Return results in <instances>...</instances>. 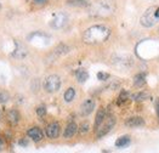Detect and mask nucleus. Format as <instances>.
I'll use <instances>...</instances> for the list:
<instances>
[{"label":"nucleus","instance_id":"1","mask_svg":"<svg viewBox=\"0 0 159 153\" xmlns=\"http://www.w3.org/2000/svg\"><path fill=\"white\" fill-rule=\"evenodd\" d=\"M111 28L105 25H93L83 33V41L88 45H97L105 43L111 37Z\"/></svg>","mask_w":159,"mask_h":153},{"label":"nucleus","instance_id":"2","mask_svg":"<svg viewBox=\"0 0 159 153\" xmlns=\"http://www.w3.org/2000/svg\"><path fill=\"white\" fill-rule=\"evenodd\" d=\"M116 11L113 0H96L90 6V13L95 17H108Z\"/></svg>","mask_w":159,"mask_h":153},{"label":"nucleus","instance_id":"3","mask_svg":"<svg viewBox=\"0 0 159 153\" xmlns=\"http://www.w3.org/2000/svg\"><path fill=\"white\" fill-rule=\"evenodd\" d=\"M159 21V6L148 7L140 18V23L145 28H151Z\"/></svg>","mask_w":159,"mask_h":153},{"label":"nucleus","instance_id":"4","mask_svg":"<svg viewBox=\"0 0 159 153\" xmlns=\"http://www.w3.org/2000/svg\"><path fill=\"white\" fill-rule=\"evenodd\" d=\"M116 117L114 115H109V117H106V119H105V122L100 125V128L96 130V136H97V139H101V137H103L105 135H107L112 129L113 127L116 125Z\"/></svg>","mask_w":159,"mask_h":153},{"label":"nucleus","instance_id":"5","mask_svg":"<svg viewBox=\"0 0 159 153\" xmlns=\"http://www.w3.org/2000/svg\"><path fill=\"white\" fill-rule=\"evenodd\" d=\"M61 88V79L60 76L56 74H51V76H46L45 81H44V89L49 94H53L56 91H58Z\"/></svg>","mask_w":159,"mask_h":153},{"label":"nucleus","instance_id":"6","mask_svg":"<svg viewBox=\"0 0 159 153\" xmlns=\"http://www.w3.org/2000/svg\"><path fill=\"white\" fill-rule=\"evenodd\" d=\"M67 22H68L67 15L63 12H60L57 13V15H55V17H53L52 20H51V22H50V26H51V28H53V29H61V28H63L67 25Z\"/></svg>","mask_w":159,"mask_h":153},{"label":"nucleus","instance_id":"7","mask_svg":"<svg viewBox=\"0 0 159 153\" xmlns=\"http://www.w3.org/2000/svg\"><path fill=\"white\" fill-rule=\"evenodd\" d=\"M27 55H28L27 48L21 43V41L16 40V41H15V50H13V52L11 53V56L15 57L16 60H23V58L27 57Z\"/></svg>","mask_w":159,"mask_h":153},{"label":"nucleus","instance_id":"8","mask_svg":"<svg viewBox=\"0 0 159 153\" xmlns=\"http://www.w3.org/2000/svg\"><path fill=\"white\" fill-rule=\"evenodd\" d=\"M113 63L123 69H128L134 64V60L130 56H116L113 58Z\"/></svg>","mask_w":159,"mask_h":153},{"label":"nucleus","instance_id":"9","mask_svg":"<svg viewBox=\"0 0 159 153\" xmlns=\"http://www.w3.org/2000/svg\"><path fill=\"white\" fill-rule=\"evenodd\" d=\"M95 107H96L95 100L93 99H86L80 106V113H81L83 117H88V115H90L93 112Z\"/></svg>","mask_w":159,"mask_h":153},{"label":"nucleus","instance_id":"10","mask_svg":"<svg viewBox=\"0 0 159 153\" xmlns=\"http://www.w3.org/2000/svg\"><path fill=\"white\" fill-rule=\"evenodd\" d=\"M60 131H61V128H60V124L57 123V122H52V123H50L46 129H45V134H46V136L49 137V139H57L58 136H60Z\"/></svg>","mask_w":159,"mask_h":153},{"label":"nucleus","instance_id":"11","mask_svg":"<svg viewBox=\"0 0 159 153\" xmlns=\"http://www.w3.org/2000/svg\"><path fill=\"white\" fill-rule=\"evenodd\" d=\"M27 135H28L29 139H32L34 142H40V141L44 139V132L38 127H32L30 129H28Z\"/></svg>","mask_w":159,"mask_h":153},{"label":"nucleus","instance_id":"12","mask_svg":"<svg viewBox=\"0 0 159 153\" xmlns=\"http://www.w3.org/2000/svg\"><path fill=\"white\" fill-rule=\"evenodd\" d=\"M78 129H79V128H78V125H77L74 122L68 123L66 129H65V131H63V137H65V139H72V137L77 134Z\"/></svg>","mask_w":159,"mask_h":153},{"label":"nucleus","instance_id":"13","mask_svg":"<svg viewBox=\"0 0 159 153\" xmlns=\"http://www.w3.org/2000/svg\"><path fill=\"white\" fill-rule=\"evenodd\" d=\"M125 125L129 128L143 127V125H145V120H143V118H141V117H130V118L125 122Z\"/></svg>","mask_w":159,"mask_h":153},{"label":"nucleus","instance_id":"14","mask_svg":"<svg viewBox=\"0 0 159 153\" xmlns=\"http://www.w3.org/2000/svg\"><path fill=\"white\" fill-rule=\"evenodd\" d=\"M20 118H21L20 112H18L17 109H15V108L10 109V111L7 112V114H6V119H7V122H9L11 125H16V124H18Z\"/></svg>","mask_w":159,"mask_h":153},{"label":"nucleus","instance_id":"15","mask_svg":"<svg viewBox=\"0 0 159 153\" xmlns=\"http://www.w3.org/2000/svg\"><path fill=\"white\" fill-rule=\"evenodd\" d=\"M107 117V112L105 108H100L98 109V112H97V114H96V119H95V124H93V129H95V131L100 128V125L105 122V119H106Z\"/></svg>","mask_w":159,"mask_h":153},{"label":"nucleus","instance_id":"16","mask_svg":"<svg viewBox=\"0 0 159 153\" xmlns=\"http://www.w3.org/2000/svg\"><path fill=\"white\" fill-rule=\"evenodd\" d=\"M75 78H77V80L79 81L80 84H83L89 79V73H88V71L85 68H79V69L75 71Z\"/></svg>","mask_w":159,"mask_h":153},{"label":"nucleus","instance_id":"17","mask_svg":"<svg viewBox=\"0 0 159 153\" xmlns=\"http://www.w3.org/2000/svg\"><path fill=\"white\" fill-rule=\"evenodd\" d=\"M130 136L129 135H124V136H120L118 140L116 141V147H118V148H123V147H126V146H129L130 145Z\"/></svg>","mask_w":159,"mask_h":153},{"label":"nucleus","instance_id":"18","mask_svg":"<svg viewBox=\"0 0 159 153\" xmlns=\"http://www.w3.org/2000/svg\"><path fill=\"white\" fill-rule=\"evenodd\" d=\"M146 83V74L145 73H139L134 76V85L137 86V88H141Z\"/></svg>","mask_w":159,"mask_h":153},{"label":"nucleus","instance_id":"19","mask_svg":"<svg viewBox=\"0 0 159 153\" xmlns=\"http://www.w3.org/2000/svg\"><path fill=\"white\" fill-rule=\"evenodd\" d=\"M67 52H69V46L66 45V44H60L55 48L53 50V53L56 56H62V55H66Z\"/></svg>","mask_w":159,"mask_h":153},{"label":"nucleus","instance_id":"20","mask_svg":"<svg viewBox=\"0 0 159 153\" xmlns=\"http://www.w3.org/2000/svg\"><path fill=\"white\" fill-rule=\"evenodd\" d=\"M129 92L126 91V90H121V92H120L119 97H118V101H117V104L118 106H123V104H125L128 100H129Z\"/></svg>","mask_w":159,"mask_h":153},{"label":"nucleus","instance_id":"21","mask_svg":"<svg viewBox=\"0 0 159 153\" xmlns=\"http://www.w3.org/2000/svg\"><path fill=\"white\" fill-rule=\"evenodd\" d=\"M75 97V89L74 88H68L65 92V101L72 102Z\"/></svg>","mask_w":159,"mask_h":153},{"label":"nucleus","instance_id":"22","mask_svg":"<svg viewBox=\"0 0 159 153\" xmlns=\"http://www.w3.org/2000/svg\"><path fill=\"white\" fill-rule=\"evenodd\" d=\"M148 96H149V95H148L147 92L141 91V92H136V94L131 95V99H133L134 101H143V100H146Z\"/></svg>","mask_w":159,"mask_h":153},{"label":"nucleus","instance_id":"23","mask_svg":"<svg viewBox=\"0 0 159 153\" xmlns=\"http://www.w3.org/2000/svg\"><path fill=\"white\" fill-rule=\"evenodd\" d=\"M10 100V94L5 90H0V104H4Z\"/></svg>","mask_w":159,"mask_h":153},{"label":"nucleus","instance_id":"24","mask_svg":"<svg viewBox=\"0 0 159 153\" xmlns=\"http://www.w3.org/2000/svg\"><path fill=\"white\" fill-rule=\"evenodd\" d=\"M68 4L73 6H86L89 4V0H69Z\"/></svg>","mask_w":159,"mask_h":153},{"label":"nucleus","instance_id":"25","mask_svg":"<svg viewBox=\"0 0 159 153\" xmlns=\"http://www.w3.org/2000/svg\"><path fill=\"white\" fill-rule=\"evenodd\" d=\"M89 130H90V124H89L88 122H84V123H81V125H80V128H79V132H80V134H86Z\"/></svg>","mask_w":159,"mask_h":153},{"label":"nucleus","instance_id":"26","mask_svg":"<svg viewBox=\"0 0 159 153\" xmlns=\"http://www.w3.org/2000/svg\"><path fill=\"white\" fill-rule=\"evenodd\" d=\"M37 114H38V117H40V118H44L45 115H46V107L45 106H39L38 108H37Z\"/></svg>","mask_w":159,"mask_h":153},{"label":"nucleus","instance_id":"27","mask_svg":"<svg viewBox=\"0 0 159 153\" xmlns=\"http://www.w3.org/2000/svg\"><path fill=\"white\" fill-rule=\"evenodd\" d=\"M108 78H109V74L106 73V72H98V73H97V79H98V80L105 81V80H107Z\"/></svg>","mask_w":159,"mask_h":153},{"label":"nucleus","instance_id":"28","mask_svg":"<svg viewBox=\"0 0 159 153\" xmlns=\"http://www.w3.org/2000/svg\"><path fill=\"white\" fill-rule=\"evenodd\" d=\"M120 86V81H118V80H116V81H113V83H111L109 85H108V88L111 90H116L118 89Z\"/></svg>","mask_w":159,"mask_h":153},{"label":"nucleus","instance_id":"29","mask_svg":"<svg viewBox=\"0 0 159 153\" xmlns=\"http://www.w3.org/2000/svg\"><path fill=\"white\" fill-rule=\"evenodd\" d=\"M49 0H33V2L35 4V5H44V4H46Z\"/></svg>","mask_w":159,"mask_h":153},{"label":"nucleus","instance_id":"30","mask_svg":"<svg viewBox=\"0 0 159 153\" xmlns=\"http://www.w3.org/2000/svg\"><path fill=\"white\" fill-rule=\"evenodd\" d=\"M20 145H21V146H27V145H28V141H27V140H21V141H20Z\"/></svg>","mask_w":159,"mask_h":153},{"label":"nucleus","instance_id":"31","mask_svg":"<svg viewBox=\"0 0 159 153\" xmlns=\"http://www.w3.org/2000/svg\"><path fill=\"white\" fill-rule=\"evenodd\" d=\"M2 147H4V142H2V141L0 140V151L2 150Z\"/></svg>","mask_w":159,"mask_h":153},{"label":"nucleus","instance_id":"32","mask_svg":"<svg viewBox=\"0 0 159 153\" xmlns=\"http://www.w3.org/2000/svg\"><path fill=\"white\" fill-rule=\"evenodd\" d=\"M157 113H158V117H159V101L157 103Z\"/></svg>","mask_w":159,"mask_h":153},{"label":"nucleus","instance_id":"33","mask_svg":"<svg viewBox=\"0 0 159 153\" xmlns=\"http://www.w3.org/2000/svg\"><path fill=\"white\" fill-rule=\"evenodd\" d=\"M2 120V113H1V111H0V122Z\"/></svg>","mask_w":159,"mask_h":153},{"label":"nucleus","instance_id":"34","mask_svg":"<svg viewBox=\"0 0 159 153\" xmlns=\"http://www.w3.org/2000/svg\"><path fill=\"white\" fill-rule=\"evenodd\" d=\"M0 10H1V4H0Z\"/></svg>","mask_w":159,"mask_h":153},{"label":"nucleus","instance_id":"35","mask_svg":"<svg viewBox=\"0 0 159 153\" xmlns=\"http://www.w3.org/2000/svg\"><path fill=\"white\" fill-rule=\"evenodd\" d=\"M158 32H159V28H158Z\"/></svg>","mask_w":159,"mask_h":153}]
</instances>
